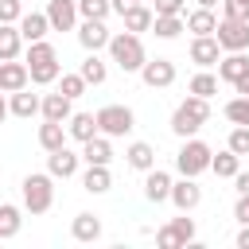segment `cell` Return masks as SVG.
<instances>
[{"mask_svg":"<svg viewBox=\"0 0 249 249\" xmlns=\"http://www.w3.org/2000/svg\"><path fill=\"white\" fill-rule=\"evenodd\" d=\"M31 82V70H27V62H19V58H8V62H0V89L4 93H16V89H23Z\"/></svg>","mask_w":249,"mask_h":249,"instance_id":"obj_14","label":"cell"},{"mask_svg":"<svg viewBox=\"0 0 249 249\" xmlns=\"http://www.w3.org/2000/svg\"><path fill=\"white\" fill-rule=\"evenodd\" d=\"M47 31H51L47 12H23V16H19V35H23V43H39V39H47Z\"/></svg>","mask_w":249,"mask_h":249,"instance_id":"obj_20","label":"cell"},{"mask_svg":"<svg viewBox=\"0 0 249 249\" xmlns=\"http://www.w3.org/2000/svg\"><path fill=\"white\" fill-rule=\"evenodd\" d=\"M195 4H198V8H218L222 0H195Z\"/></svg>","mask_w":249,"mask_h":249,"instance_id":"obj_46","label":"cell"},{"mask_svg":"<svg viewBox=\"0 0 249 249\" xmlns=\"http://www.w3.org/2000/svg\"><path fill=\"white\" fill-rule=\"evenodd\" d=\"M187 0H152V12L156 16H183Z\"/></svg>","mask_w":249,"mask_h":249,"instance_id":"obj_39","label":"cell"},{"mask_svg":"<svg viewBox=\"0 0 249 249\" xmlns=\"http://www.w3.org/2000/svg\"><path fill=\"white\" fill-rule=\"evenodd\" d=\"M19 226H23V210H19L16 202H0V237H4V241L16 237Z\"/></svg>","mask_w":249,"mask_h":249,"instance_id":"obj_33","label":"cell"},{"mask_svg":"<svg viewBox=\"0 0 249 249\" xmlns=\"http://www.w3.org/2000/svg\"><path fill=\"white\" fill-rule=\"evenodd\" d=\"M233 187H237V195H249V171H237L233 175Z\"/></svg>","mask_w":249,"mask_h":249,"instance_id":"obj_41","label":"cell"},{"mask_svg":"<svg viewBox=\"0 0 249 249\" xmlns=\"http://www.w3.org/2000/svg\"><path fill=\"white\" fill-rule=\"evenodd\" d=\"M226 148H233L237 156H249V124H233V128H230Z\"/></svg>","mask_w":249,"mask_h":249,"instance_id":"obj_38","label":"cell"},{"mask_svg":"<svg viewBox=\"0 0 249 249\" xmlns=\"http://www.w3.org/2000/svg\"><path fill=\"white\" fill-rule=\"evenodd\" d=\"M66 140H70L66 121H43L39 124V148L43 152H58V148H66Z\"/></svg>","mask_w":249,"mask_h":249,"instance_id":"obj_21","label":"cell"},{"mask_svg":"<svg viewBox=\"0 0 249 249\" xmlns=\"http://www.w3.org/2000/svg\"><path fill=\"white\" fill-rule=\"evenodd\" d=\"M0 241H4V237H0Z\"/></svg>","mask_w":249,"mask_h":249,"instance_id":"obj_49","label":"cell"},{"mask_svg":"<svg viewBox=\"0 0 249 249\" xmlns=\"http://www.w3.org/2000/svg\"><path fill=\"white\" fill-rule=\"evenodd\" d=\"M179 214H191L198 202H202V187H198V179H191V175H183V179H175L171 183V198H167Z\"/></svg>","mask_w":249,"mask_h":249,"instance_id":"obj_9","label":"cell"},{"mask_svg":"<svg viewBox=\"0 0 249 249\" xmlns=\"http://www.w3.org/2000/svg\"><path fill=\"white\" fill-rule=\"evenodd\" d=\"M233 93H245V97H249V70H245V74L233 82Z\"/></svg>","mask_w":249,"mask_h":249,"instance_id":"obj_42","label":"cell"},{"mask_svg":"<svg viewBox=\"0 0 249 249\" xmlns=\"http://www.w3.org/2000/svg\"><path fill=\"white\" fill-rule=\"evenodd\" d=\"M109 58L124 70V74H140V66L148 62V54H144V43H140V35L136 31H117L113 39H109Z\"/></svg>","mask_w":249,"mask_h":249,"instance_id":"obj_4","label":"cell"},{"mask_svg":"<svg viewBox=\"0 0 249 249\" xmlns=\"http://www.w3.org/2000/svg\"><path fill=\"white\" fill-rule=\"evenodd\" d=\"M66 132H70V140L86 144V140H93V136H97V117H93V113H70Z\"/></svg>","mask_w":249,"mask_h":249,"instance_id":"obj_26","label":"cell"},{"mask_svg":"<svg viewBox=\"0 0 249 249\" xmlns=\"http://www.w3.org/2000/svg\"><path fill=\"white\" fill-rule=\"evenodd\" d=\"M70 237H74V241H82V245L97 241V237H101V218H97V214H89V210L74 214V222H70Z\"/></svg>","mask_w":249,"mask_h":249,"instance_id":"obj_19","label":"cell"},{"mask_svg":"<svg viewBox=\"0 0 249 249\" xmlns=\"http://www.w3.org/2000/svg\"><path fill=\"white\" fill-rule=\"evenodd\" d=\"M58 89H62V93H66L70 101H78V97H82V93L89 89V82H86V78H82V74L74 70V74H58Z\"/></svg>","mask_w":249,"mask_h":249,"instance_id":"obj_36","label":"cell"},{"mask_svg":"<svg viewBox=\"0 0 249 249\" xmlns=\"http://www.w3.org/2000/svg\"><path fill=\"white\" fill-rule=\"evenodd\" d=\"M140 82H144L148 89H167V86L175 82V62H171V58H148V62L140 66Z\"/></svg>","mask_w":249,"mask_h":249,"instance_id":"obj_10","label":"cell"},{"mask_svg":"<svg viewBox=\"0 0 249 249\" xmlns=\"http://www.w3.org/2000/svg\"><path fill=\"white\" fill-rule=\"evenodd\" d=\"M187 31H191V35H214V31H218L214 8H195V12H187Z\"/></svg>","mask_w":249,"mask_h":249,"instance_id":"obj_29","label":"cell"},{"mask_svg":"<svg viewBox=\"0 0 249 249\" xmlns=\"http://www.w3.org/2000/svg\"><path fill=\"white\" fill-rule=\"evenodd\" d=\"M19 51H23L19 23H0V62H8V58H19Z\"/></svg>","mask_w":249,"mask_h":249,"instance_id":"obj_27","label":"cell"},{"mask_svg":"<svg viewBox=\"0 0 249 249\" xmlns=\"http://www.w3.org/2000/svg\"><path fill=\"white\" fill-rule=\"evenodd\" d=\"M8 117H12V109H8V93H4V89H0V124H4V121H8Z\"/></svg>","mask_w":249,"mask_h":249,"instance_id":"obj_45","label":"cell"},{"mask_svg":"<svg viewBox=\"0 0 249 249\" xmlns=\"http://www.w3.org/2000/svg\"><path fill=\"white\" fill-rule=\"evenodd\" d=\"M249 70V58H245V51H226L222 58H218V82H237L241 74Z\"/></svg>","mask_w":249,"mask_h":249,"instance_id":"obj_24","label":"cell"},{"mask_svg":"<svg viewBox=\"0 0 249 249\" xmlns=\"http://www.w3.org/2000/svg\"><path fill=\"white\" fill-rule=\"evenodd\" d=\"M152 31H156V39L171 43V39H179V35L187 31V19H183V16H156V19H152Z\"/></svg>","mask_w":249,"mask_h":249,"instance_id":"obj_32","label":"cell"},{"mask_svg":"<svg viewBox=\"0 0 249 249\" xmlns=\"http://www.w3.org/2000/svg\"><path fill=\"white\" fill-rule=\"evenodd\" d=\"M19 16H23L19 0H0V23H19Z\"/></svg>","mask_w":249,"mask_h":249,"instance_id":"obj_40","label":"cell"},{"mask_svg":"<svg viewBox=\"0 0 249 249\" xmlns=\"http://www.w3.org/2000/svg\"><path fill=\"white\" fill-rule=\"evenodd\" d=\"M210 156H214V148H210L206 140H198V136H187V140H183V148L175 152V167H179V175H191V179H198L202 171H210Z\"/></svg>","mask_w":249,"mask_h":249,"instance_id":"obj_5","label":"cell"},{"mask_svg":"<svg viewBox=\"0 0 249 249\" xmlns=\"http://www.w3.org/2000/svg\"><path fill=\"white\" fill-rule=\"evenodd\" d=\"M233 241H237V249H249V222L237 230V237H233Z\"/></svg>","mask_w":249,"mask_h":249,"instance_id":"obj_44","label":"cell"},{"mask_svg":"<svg viewBox=\"0 0 249 249\" xmlns=\"http://www.w3.org/2000/svg\"><path fill=\"white\" fill-rule=\"evenodd\" d=\"M121 19H124V31H136V35H140V31H152L156 12H152V4H132Z\"/></svg>","mask_w":249,"mask_h":249,"instance_id":"obj_28","label":"cell"},{"mask_svg":"<svg viewBox=\"0 0 249 249\" xmlns=\"http://www.w3.org/2000/svg\"><path fill=\"white\" fill-rule=\"evenodd\" d=\"M195 241V218H171L167 226H160L156 230V245L160 249H183V245H191Z\"/></svg>","mask_w":249,"mask_h":249,"instance_id":"obj_7","label":"cell"},{"mask_svg":"<svg viewBox=\"0 0 249 249\" xmlns=\"http://www.w3.org/2000/svg\"><path fill=\"white\" fill-rule=\"evenodd\" d=\"M109 160H113V136L97 132L93 140L82 144V163H109Z\"/></svg>","mask_w":249,"mask_h":249,"instance_id":"obj_25","label":"cell"},{"mask_svg":"<svg viewBox=\"0 0 249 249\" xmlns=\"http://www.w3.org/2000/svg\"><path fill=\"white\" fill-rule=\"evenodd\" d=\"M78 16L82 19H109L113 16V4L109 0H78Z\"/></svg>","mask_w":249,"mask_h":249,"instance_id":"obj_37","label":"cell"},{"mask_svg":"<svg viewBox=\"0 0 249 249\" xmlns=\"http://www.w3.org/2000/svg\"><path fill=\"white\" fill-rule=\"evenodd\" d=\"M214 39L222 43V51H249V19H218Z\"/></svg>","mask_w":249,"mask_h":249,"instance_id":"obj_8","label":"cell"},{"mask_svg":"<svg viewBox=\"0 0 249 249\" xmlns=\"http://www.w3.org/2000/svg\"><path fill=\"white\" fill-rule=\"evenodd\" d=\"M47 19L51 31H78V0H51L47 4Z\"/></svg>","mask_w":249,"mask_h":249,"instance_id":"obj_12","label":"cell"},{"mask_svg":"<svg viewBox=\"0 0 249 249\" xmlns=\"http://www.w3.org/2000/svg\"><path fill=\"white\" fill-rule=\"evenodd\" d=\"M109 39H113V31L105 27V19H82V23H78V43H82V51H105Z\"/></svg>","mask_w":249,"mask_h":249,"instance_id":"obj_13","label":"cell"},{"mask_svg":"<svg viewBox=\"0 0 249 249\" xmlns=\"http://www.w3.org/2000/svg\"><path fill=\"white\" fill-rule=\"evenodd\" d=\"M82 187H86L89 195H105V191L113 187V171H109V163H86V171H82Z\"/></svg>","mask_w":249,"mask_h":249,"instance_id":"obj_23","label":"cell"},{"mask_svg":"<svg viewBox=\"0 0 249 249\" xmlns=\"http://www.w3.org/2000/svg\"><path fill=\"white\" fill-rule=\"evenodd\" d=\"M222 113H226V121H230V124H249V97H245V93L230 97Z\"/></svg>","mask_w":249,"mask_h":249,"instance_id":"obj_35","label":"cell"},{"mask_svg":"<svg viewBox=\"0 0 249 249\" xmlns=\"http://www.w3.org/2000/svg\"><path fill=\"white\" fill-rule=\"evenodd\" d=\"M210 121V97H198V93H187L179 105H175V113H171V132L179 136V140H187V136H198V128Z\"/></svg>","mask_w":249,"mask_h":249,"instance_id":"obj_1","label":"cell"},{"mask_svg":"<svg viewBox=\"0 0 249 249\" xmlns=\"http://www.w3.org/2000/svg\"><path fill=\"white\" fill-rule=\"evenodd\" d=\"M78 74H82V78H86L89 86H101V82L109 78V66H105V58H101L97 51H86V58H82Z\"/></svg>","mask_w":249,"mask_h":249,"instance_id":"obj_30","label":"cell"},{"mask_svg":"<svg viewBox=\"0 0 249 249\" xmlns=\"http://www.w3.org/2000/svg\"><path fill=\"white\" fill-rule=\"evenodd\" d=\"M171 175L167 171H160V167H152V171H144V198L148 202H167L171 198Z\"/></svg>","mask_w":249,"mask_h":249,"instance_id":"obj_17","label":"cell"},{"mask_svg":"<svg viewBox=\"0 0 249 249\" xmlns=\"http://www.w3.org/2000/svg\"><path fill=\"white\" fill-rule=\"evenodd\" d=\"M140 4H152V0H140Z\"/></svg>","mask_w":249,"mask_h":249,"instance_id":"obj_48","label":"cell"},{"mask_svg":"<svg viewBox=\"0 0 249 249\" xmlns=\"http://www.w3.org/2000/svg\"><path fill=\"white\" fill-rule=\"evenodd\" d=\"M187 93H198V97H214V93H218V74H210V70H198V74L187 82Z\"/></svg>","mask_w":249,"mask_h":249,"instance_id":"obj_34","label":"cell"},{"mask_svg":"<svg viewBox=\"0 0 249 249\" xmlns=\"http://www.w3.org/2000/svg\"><path fill=\"white\" fill-rule=\"evenodd\" d=\"M222 54H226V51H222V43H218L214 35H195V39H191V62H195L198 70L218 66Z\"/></svg>","mask_w":249,"mask_h":249,"instance_id":"obj_11","label":"cell"},{"mask_svg":"<svg viewBox=\"0 0 249 249\" xmlns=\"http://www.w3.org/2000/svg\"><path fill=\"white\" fill-rule=\"evenodd\" d=\"M97 132H105V136H128L132 128H136V113L128 109V105H101L97 113Z\"/></svg>","mask_w":249,"mask_h":249,"instance_id":"obj_6","label":"cell"},{"mask_svg":"<svg viewBox=\"0 0 249 249\" xmlns=\"http://www.w3.org/2000/svg\"><path fill=\"white\" fill-rule=\"evenodd\" d=\"M210 171H214L218 179H233V175L241 171V156H237L233 148H226V152H214V156H210Z\"/></svg>","mask_w":249,"mask_h":249,"instance_id":"obj_31","label":"cell"},{"mask_svg":"<svg viewBox=\"0 0 249 249\" xmlns=\"http://www.w3.org/2000/svg\"><path fill=\"white\" fill-rule=\"evenodd\" d=\"M237 4H241V8H245V16H249V0H237Z\"/></svg>","mask_w":249,"mask_h":249,"instance_id":"obj_47","label":"cell"},{"mask_svg":"<svg viewBox=\"0 0 249 249\" xmlns=\"http://www.w3.org/2000/svg\"><path fill=\"white\" fill-rule=\"evenodd\" d=\"M23 62H27V70H31V82H35V86H51V82H58V74H62L58 51H54L47 39H39V43H27V54H23Z\"/></svg>","mask_w":249,"mask_h":249,"instance_id":"obj_2","label":"cell"},{"mask_svg":"<svg viewBox=\"0 0 249 249\" xmlns=\"http://www.w3.org/2000/svg\"><path fill=\"white\" fill-rule=\"evenodd\" d=\"M8 109H12V117H19V121H31V117H39V109H43V97H39V93H27V86H23V89L8 93Z\"/></svg>","mask_w":249,"mask_h":249,"instance_id":"obj_16","label":"cell"},{"mask_svg":"<svg viewBox=\"0 0 249 249\" xmlns=\"http://www.w3.org/2000/svg\"><path fill=\"white\" fill-rule=\"evenodd\" d=\"M70 113H74V101H70L62 89L43 93V109H39V117H43V121H70Z\"/></svg>","mask_w":249,"mask_h":249,"instance_id":"obj_18","label":"cell"},{"mask_svg":"<svg viewBox=\"0 0 249 249\" xmlns=\"http://www.w3.org/2000/svg\"><path fill=\"white\" fill-rule=\"evenodd\" d=\"M19 195H23V210H27V214H47V210L54 206V175H51V171H31V175H23Z\"/></svg>","mask_w":249,"mask_h":249,"instance_id":"obj_3","label":"cell"},{"mask_svg":"<svg viewBox=\"0 0 249 249\" xmlns=\"http://www.w3.org/2000/svg\"><path fill=\"white\" fill-rule=\"evenodd\" d=\"M78 167H82V156H78V152H70V148L47 152V171H51L54 179H70V175H78Z\"/></svg>","mask_w":249,"mask_h":249,"instance_id":"obj_15","label":"cell"},{"mask_svg":"<svg viewBox=\"0 0 249 249\" xmlns=\"http://www.w3.org/2000/svg\"><path fill=\"white\" fill-rule=\"evenodd\" d=\"M109 4H113V12H117V16H124V12H128L132 4H140V0H109Z\"/></svg>","mask_w":249,"mask_h":249,"instance_id":"obj_43","label":"cell"},{"mask_svg":"<svg viewBox=\"0 0 249 249\" xmlns=\"http://www.w3.org/2000/svg\"><path fill=\"white\" fill-rule=\"evenodd\" d=\"M124 163H128L132 171H152V167H156V148H152L148 140H132V144L124 148Z\"/></svg>","mask_w":249,"mask_h":249,"instance_id":"obj_22","label":"cell"}]
</instances>
